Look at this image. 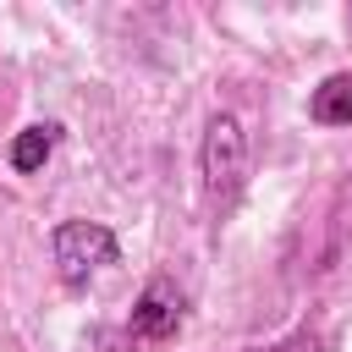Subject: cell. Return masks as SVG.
I'll return each mask as SVG.
<instances>
[{
  "mask_svg": "<svg viewBox=\"0 0 352 352\" xmlns=\"http://www.w3.org/2000/svg\"><path fill=\"white\" fill-rule=\"evenodd\" d=\"M198 176H204V198L214 214H226L248 182V132L231 110L209 116L204 126V143H198Z\"/></svg>",
  "mask_w": 352,
  "mask_h": 352,
  "instance_id": "6da1fadb",
  "label": "cell"
},
{
  "mask_svg": "<svg viewBox=\"0 0 352 352\" xmlns=\"http://www.w3.org/2000/svg\"><path fill=\"white\" fill-rule=\"evenodd\" d=\"M50 253H55L60 280L77 292V286H88V275H94V270L116 264L121 242H116V231H110V226H99V220H60V226L50 231Z\"/></svg>",
  "mask_w": 352,
  "mask_h": 352,
  "instance_id": "7a4b0ae2",
  "label": "cell"
},
{
  "mask_svg": "<svg viewBox=\"0 0 352 352\" xmlns=\"http://www.w3.org/2000/svg\"><path fill=\"white\" fill-rule=\"evenodd\" d=\"M182 319H187V308H182V292H176V280L154 275V280L138 292V302H132L126 336H132V341H170V336L182 330Z\"/></svg>",
  "mask_w": 352,
  "mask_h": 352,
  "instance_id": "3957f363",
  "label": "cell"
},
{
  "mask_svg": "<svg viewBox=\"0 0 352 352\" xmlns=\"http://www.w3.org/2000/svg\"><path fill=\"white\" fill-rule=\"evenodd\" d=\"M308 116L319 126H352V72H330L308 94Z\"/></svg>",
  "mask_w": 352,
  "mask_h": 352,
  "instance_id": "277c9868",
  "label": "cell"
},
{
  "mask_svg": "<svg viewBox=\"0 0 352 352\" xmlns=\"http://www.w3.org/2000/svg\"><path fill=\"white\" fill-rule=\"evenodd\" d=\"M55 143H60V126H55V121H33V126H22V132L11 138V170H22V176L44 170V160L55 154Z\"/></svg>",
  "mask_w": 352,
  "mask_h": 352,
  "instance_id": "5b68a950",
  "label": "cell"
},
{
  "mask_svg": "<svg viewBox=\"0 0 352 352\" xmlns=\"http://www.w3.org/2000/svg\"><path fill=\"white\" fill-rule=\"evenodd\" d=\"M264 352H324V341H319V330H292V336H280Z\"/></svg>",
  "mask_w": 352,
  "mask_h": 352,
  "instance_id": "8992f818",
  "label": "cell"
}]
</instances>
